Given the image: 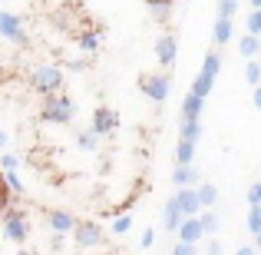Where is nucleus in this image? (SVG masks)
Segmentation results:
<instances>
[{
	"label": "nucleus",
	"mask_w": 261,
	"mask_h": 255,
	"mask_svg": "<svg viewBox=\"0 0 261 255\" xmlns=\"http://www.w3.org/2000/svg\"><path fill=\"white\" fill-rule=\"evenodd\" d=\"M40 120L53 123V126H66V123L76 120V103L70 93H50L40 103Z\"/></svg>",
	"instance_id": "f257e3e1"
},
{
	"label": "nucleus",
	"mask_w": 261,
	"mask_h": 255,
	"mask_svg": "<svg viewBox=\"0 0 261 255\" xmlns=\"http://www.w3.org/2000/svg\"><path fill=\"white\" fill-rule=\"evenodd\" d=\"M63 83H66V73L63 66L57 63H37L30 73V89L40 96H50V93H63Z\"/></svg>",
	"instance_id": "f03ea898"
},
{
	"label": "nucleus",
	"mask_w": 261,
	"mask_h": 255,
	"mask_svg": "<svg viewBox=\"0 0 261 255\" xmlns=\"http://www.w3.org/2000/svg\"><path fill=\"white\" fill-rule=\"evenodd\" d=\"M0 225H4V239L13 245H23L27 236H30V219H27L23 209H17V205H10V209L0 216Z\"/></svg>",
	"instance_id": "7ed1b4c3"
},
{
	"label": "nucleus",
	"mask_w": 261,
	"mask_h": 255,
	"mask_svg": "<svg viewBox=\"0 0 261 255\" xmlns=\"http://www.w3.org/2000/svg\"><path fill=\"white\" fill-rule=\"evenodd\" d=\"M218 70H222V57H218V50H208V53H205L202 70H198V77H195V83H192L189 93H195V96H202V100H205V96L212 93V86H215Z\"/></svg>",
	"instance_id": "20e7f679"
},
{
	"label": "nucleus",
	"mask_w": 261,
	"mask_h": 255,
	"mask_svg": "<svg viewBox=\"0 0 261 255\" xmlns=\"http://www.w3.org/2000/svg\"><path fill=\"white\" fill-rule=\"evenodd\" d=\"M0 37L10 40V43H17V47H27V43H30L27 24L20 20V13H10V10H0Z\"/></svg>",
	"instance_id": "39448f33"
},
{
	"label": "nucleus",
	"mask_w": 261,
	"mask_h": 255,
	"mask_svg": "<svg viewBox=\"0 0 261 255\" xmlns=\"http://www.w3.org/2000/svg\"><path fill=\"white\" fill-rule=\"evenodd\" d=\"M70 236H73V242H76L80 249H99L102 239H106V232H102L99 222H89V219L80 222V219H76V225H73Z\"/></svg>",
	"instance_id": "423d86ee"
},
{
	"label": "nucleus",
	"mask_w": 261,
	"mask_h": 255,
	"mask_svg": "<svg viewBox=\"0 0 261 255\" xmlns=\"http://www.w3.org/2000/svg\"><path fill=\"white\" fill-rule=\"evenodd\" d=\"M139 86H142V93L149 96L152 103H166L169 100V73H146V77L139 80Z\"/></svg>",
	"instance_id": "0eeeda50"
},
{
	"label": "nucleus",
	"mask_w": 261,
	"mask_h": 255,
	"mask_svg": "<svg viewBox=\"0 0 261 255\" xmlns=\"http://www.w3.org/2000/svg\"><path fill=\"white\" fill-rule=\"evenodd\" d=\"M116 129H119V113L109 106H99L93 113V123H89V133H96L102 140V136H113Z\"/></svg>",
	"instance_id": "6e6552de"
},
{
	"label": "nucleus",
	"mask_w": 261,
	"mask_h": 255,
	"mask_svg": "<svg viewBox=\"0 0 261 255\" xmlns=\"http://www.w3.org/2000/svg\"><path fill=\"white\" fill-rule=\"evenodd\" d=\"M43 216H46V225L53 229V236H70L73 225H76L73 212H66V209H46Z\"/></svg>",
	"instance_id": "1a4fd4ad"
},
{
	"label": "nucleus",
	"mask_w": 261,
	"mask_h": 255,
	"mask_svg": "<svg viewBox=\"0 0 261 255\" xmlns=\"http://www.w3.org/2000/svg\"><path fill=\"white\" fill-rule=\"evenodd\" d=\"M178 57V40L172 37V33H162L159 40H155V60H159V66H172Z\"/></svg>",
	"instance_id": "9d476101"
},
{
	"label": "nucleus",
	"mask_w": 261,
	"mask_h": 255,
	"mask_svg": "<svg viewBox=\"0 0 261 255\" xmlns=\"http://www.w3.org/2000/svg\"><path fill=\"white\" fill-rule=\"evenodd\" d=\"M178 242H189V245H198L202 242V225H198V216H189V219H182V222H178Z\"/></svg>",
	"instance_id": "9b49d317"
},
{
	"label": "nucleus",
	"mask_w": 261,
	"mask_h": 255,
	"mask_svg": "<svg viewBox=\"0 0 261 255\" xmlns=\"http://www.w3.org/2000/svg\"><path fill=\"white\" fill-rule=\"evenodd\" d=\"M175 205H178V212H182V219H189V216H198V212H202V205H198V196H195V189H178V196H175Z\"/></svg>",
	"instance_id": "f8f14e48"
},
{
	"label": "nucleus",
	"mask_w": 261,
	"mask_h": 255,
	"mask_svg": "<svg viewBox=\"0 0 261 255\" xmlns=\"http://www.w3.org/2000/svg\"><path fill=\"white\" fill-rule=\"evenodd\" d=\"M172 182L178 186V189H195V186L202 182V176H198V169H195V166H175Z\"/></svg>",
	"instance_id": "ddd939ff"
},
{
	"label": "nucleus",
	"mask_w": 261,
	"mask_h": 255,
	"mask_svg": "<svg viewBox=\"0 0 261 255\" xmlns=\"http://www.w3.org/2000/svg\"><path fill=\"white\" fill-rule=\"evenodd\" d=\"M205 113V100L195 93H185L182 96V120H198Z\"/></svg>",
	"instance_id": "4468645a"
},
{
	"label": "nucleus",
	"mask_w": 261,
	"mask_h": 255,
	"mask_svg": "<svg viewBox=\"0 0 261 255\" xmlns=\"http://www.w3.org/2000/svg\"><path fill=\"white\" fill-rule=\"evenodd\" d=\"M99 43H102L99 30H80V33H76V47H80L83 53H96V50H99Z\"/></svg>",
	"instance_id": "2eb2a0df"
},
{
	"label": "nucleus",
	"mask_w": 261,
	"mask_h": 255,
	"mask_svg": "<svg viewBox=\"0 0 261 255\" xmlns=\"http://www.w3.org/2000/svg\"><path fill=\"white\" fill-rule=\"evenodd\" d=\"M195 196H198V205H202V209H212V205L218 202L215 182H198V186H195Z\"/></svg>",
	"instance_id": "dca6fc26"
},
{
	"label": "nucleus",
	"mask_w": 261,
	"mask_h": 255,
	"mask_svg": "<svg viewBox=\"0 0 261 255\" xmlns=\"http://www.w3.org/2000/svg\"><path fill=\"white\" fill-rule=\"evenodd\" d=\"M178 222H182V212H178V205H175V196L166 202V209H162V229H169V232H175L178 229Z\"/></svg>",
	"instance_id": "f3484780"
},
{
	"label": "nucleus",
	"mask_w": 261,
	"mask_h": 255,
	"mask_svg": "<svg viewBox=\"0 0 261 255\" xmlns=\"http://www.w3.org/2000/svg\"><path fill=\"white\" fill-rule=\"evenodd\" d=\"M192 159H195V143L178 140V146H175V166H192Z\"/></svg>",
	"instance_id": "a211bd4d"
},
{
	"label": "nucleus",
	"mask_w": 261,
	"mask_h": 255,
	"mask_svg": "<svg viewBox=\"0 0 261 255\" xmlns=\"http://www.w3.org/2000/svg\"><path fill=\"white\" fill-rule=\"evenodd\" d=\"M198 136H202V123H198V120H182V123H178V140L198 143Z\"/></svg>",
	"instance_id": "6ab92c4d"
},
{
	"label": "nucleus",
	"mask_w": 261,
	"mask_h": 255,
	"mask_svg": "<svg viewBox=\"0 0 261 255\" xmlns=\"http://www.w3.org/2000/svg\"><path fill=\"white\" fill-rule=\"evenodd\" d=\"M258 50H261V37H251V33H248V37L238 40V53H242L245 60H255Z\"/></svg>",
	"instance_id": "aec40b11"
},
{
	"label": "nucleus",
	"mask_w": 261,
	"mask_h": 255,
	"mask_svg": "<svg viewBox=\"0 0 261 255\" xmlns=\"http://www.w3.org/2000/svg\"><path fill=\"white\" fill-rule=\"evenodd\" d=\"M212 33H215V43L225 47L231 37H235V24H231V20H215V30Z\"/></svg>",
	"instance_id": "412c9836"
},
{
	"label": "nucleus",
	"mask_w": 261,
	"mask_h": 255,
	"mask_svg": "<svg viewBox=\"0 0 261 255\" xmlns=\"http://www.w3.org/2000/svg\"><path fill=\"white\" fill-rule=\"evenodd\" d=\"M198 225H202V236H215V232H218V216H215V212H212V209H205V212H198Z\"/></svg>",
	"instance_id": "4be33fe9"
},
{
	"label": "nucleus",
	"mask_w": 261,
	"mask_h": 255,
	"mask_svg": "<svg viewBox=\"0 0 261 255\" xmlns=\"http://www.w3.org/2000/svg\"><path fill=\"white\" fill-rule=\"evenodd\" d=\"M4 176V186L10 189V196L17 199V196H27V186H23V179L17 176V172H0Z\"/></svg>",
	"instance_id": "5701e85b"
},
{
	"label": "nucleus",
	"mask_w": 261,
	"mask_h": 255,
	"mask_svg": "<svg viewBox=\"0 0 261 255\" xmlns=\"http://www.w3.org/2000/svg\"><path fill=\"white\" fill-rule=\"evenodd\" d=\"M146 4H149V10H152L159 20H169V10L175 7V0H146Z\"/></svg>",
	"instance_id": "b1692460"
},
{
	"label": "nucleus",
	"mask_w": 261,
	"mask_h": 255,
	"mask_svg": "<svg viewBox=\"0 0 261 255\" xmlns=\"http://www.w3.org/2000/svg\"><path fill=\"white\" fill-rule=\"evenodd\" d=\"M76 146H80V149H86V153H93V149L99 146V136L89 133V129H83V133L76 136Z\"/></svg>",
	"instance_id": "393cba45"
},
{
	"label": "nucleus",
	"mask_w": 261,
	"mask_h": 255,
	"mask_svg": "<svg viewBox=\"0 0 261 255\" xmlns=\"http://www.w3.org/2000/svg\"><path fill=\"white\" fill-rule=\"evenodd\" d=\"M129 229H133V216H129V212H119V216L113 219V232L116 236H126Z\"/></svg>",
	"instance_id": "a878e982"
},
{
	"label": "nucleus",
	"mask_w": 261,
	"mask_h": 255,
	"mask_svg": "<svg viewBox=\"0 0 261 255\" xmlns=\"http://www.w3.org/2000/svg\"><path fill=\"white\" fill-rule=\"evenodd\" d=\"M245 80H248L251 86L261 83V66H258V60H248V63H245Z\"/></svg>",
	"instance_id": "bb28decb"
},
{
	"label": "nucleus",
	"mask_w": 261,
	"mask_h": 255,
	"mask_svg": "<svg viewBox=\"0 0 261 255\" xmlns=\"http://www.w3.org/2000/svg\"><path fill=\"white\" fill-rule=\"evenodd\" d=\"M238 10V0H218V20H231Z\"/></svg>",
	"instance_id": "cd10ccee"
},
{
	"label": "nucleus",
	"mask_w": 261,
	"mask_h": 255,
	"mask_svg": "<svg viewBox=\"0 0 261 255\" xmlns=\"http://www.w3.org/2000/svg\"><path fill=\"white\" fill-rule=\"evenodd\" d=\"M248 232H251V236H255V232H261V202L248 209Z\"/></svg>",
	"instance_id": "c85d7f7f"
},
{
	"label": "nucleus",
	"mask_w": 261,
	"mask_h": 255,
	"mask_svg": "<svg viewBox=\"0 0 261 255\" xmlns=\"http://www.w3.org/2000/svg\"><path fill=\"white\" fill-rule=\"evenodd\" d=\"M245 27H248L251 37H261V10H251L248 20H245Z\"/></svg>",
	"instance_id": "c756f323"
},
{
	"label": "nucleus",
	"mask_w": 261,
	"mask_h": 255,
	"mask_svg": "<svg viewBox=\"0 0 261 255\" xmlns=\"http://www.w3.org/2000/svg\"><path fill=\"white\" fill-rule=\"evenodd\" d=\"M17 166H20V156H13V153L0 156V172H17Z\"/></svg>",
	"instance_id": "7c9ffc66"
},
{
	"label": "nucleus",
	"mask_w": 261,
	"mask_h": 255,
	"mask_svg": "<svg viewBox=\"0 0 261 255\" xmlns=\"http://www.w3.org/2000/svg\"><path fill=\"white\" fill-rule=\"evenodd\" d=\"M10 205H13V196H10V189L4 186V176H0V216H4Z\"/></svg>",
	"instance_id": "2f4dec72"
},
{
	"label": "nucleus",
	"mask_w": 261,
	"mask_h": 255,
	"mask_svg": "<svg viewBox=\"0 0 261 255\" xmlns=\"http://www.w3.org/2000/svg\"><path fill=\"white\" fill-rule=\"evenodd\" d=\"M172 255H198V245H189V242H175Z\"/></svg>",
	"instance_id": "473e14b6"
},
{
	"label": "nucleus",
	"mask_w": 261,
	"mask_h": 255,
	"mask_svg": "<svg viewBox=\"0 0 261 255\" xmlns=\"http://www.w3.org/2000/svg\"><path fill=\"white\" fill-rule=\"evenodd\" d=\"M248 202H251V205H258V202H261V179L248 189Z\"/></svg>",
	"instance_id": "72a5a7b5"
},
{
	"label": "nucleus",
	"mask_w": 261,
	"mask_h": 255,
	"mask_svg": "<svg viewBox=\"0 0 261 255\" xmlns=\"http://www.w3.org/2000/svg\"><path fill=\"white\" fill-rule=\"evenodd\" d=\"M139 245H142V249H152V245H155V232L146 229V232H142V239H139Z\"/></svg>",
	"instance_id": "f704fd0d"
},
{
	"label": "nucleus",
	"mask_w": 261,
	"mask_h": 255,
	"mask_svg": "<svg viewBox=\"0 0 261 255\" xmlns=\"http://www.w3.org/2000/svg\"><path fill=\"white\" fill-rule=\"evenodd\" d=\"M205 252H208V255H222V242H218V239L212 236L208 242H205Z\"/></svg>",
	"instance_id": "c9c22d12"
},
{
	"label": "nucleus",
	"mask_w": 261,
	"mask_h": 255,
	"mask_svg": "<svg viewBox=\"0 0 261 255\" xmlns=\"http://www.w3.org/2000/svg\"><path fill=\"white\" fill-rule=\"evenodd\" d=\"M251 100H255V106H258V109H261V83H258V86H255V93H251Z\"/></svg>",
	"instance_id": "e433bc0d"
},
{
	"label": "nucleus",
	"mask_w": 261,
	"mask_h": 255,
	"mask_svg": "<svg viewBox=\"0 0 261 255\" xmlns=\"http://www.w3.org/2000/svg\"><path fill=\"white\" fill-rule=\"evenodd\" d=\"M235 255H258V252H255V249H251V245H242V249H238Z\"/></svg>",
	"instance_id": "4c0bfd02"
},
{
	"label": "nucleus",
	"mask_w": 261,
	"mask_h": 255,
	"mask_svg": "<svg viewBox=\"0 0 261 255\" xmlns=\"http://www.w3.org/2000/svg\"><path fill=\"white\" fill-rule=\"evenodd\" d=\"M255 252H261V232H255V245H251Z\"/></svg>",
	"instance_id": "58836bf2"
},
{
	"label": "nucleus",
	"mask_w": 261,
	"mask_h": 255,
	"mask_svg": "<svg viewBox=\"0 0 261 255\" xmlns=\"http://www.w3.org/2000/svg\"><path fill=\"white\" fill-rule=\"evenodd\" d=\"M7 146V133H4V129H0V149H4Z\"/></svg>",
	"instance_id": "ea45409f"
},
{
	"label": "nucleus",
	"mask_w": 261,
	"mask_h": 255,
	"mask_svg": "<svg viewBox=\"0 0 261 255\" xmlns=\"http://www.w3.org/2000/svg\"><path fill=\"white\" fill-rule=\"evenodd\" d=\"M251 7H255V10H261V0H251Z\"/></svg>",
	"instance_id": "a19ab883"
},
{
	"label": "nucleus",
	"mask_w": 261,
	"mask_h": 255,
	"mask_svg": "<svg viewBox=\"0 0 261 255\" xmlns=\"http://www.w3.org/2000/svg\"><path fill=\"white\" fill-rule=\"evenodd\" d=\"M20 255H37V252H30V249H20Z\"/></svg>",
	"instance_id": "79ce46f5"
},
{
	"label": "nucleus",
	"mask_w": 261,
	"mask_h": 255,
	"mask_svg": "<svg viewBox=\"0 0 261 255\" xmlns=\"http://www.w3.org/2000/svg\"><path fill=\"white\" fill-rule=\"evenodd\" d=\"M0 80H4V66H0Z\"/></svg>",
	"instance_id": "37998d69"
},
{
	"label": "nucleus",
	"mask_w": 261,
	"mask_h": 255,
	"mask_svg": "<svg viewBox=\"0 0 261 255\" xmlns=\"http://www.w3.org/2000/svg\"><path fill=\"white\" fill-rule=\"evenodd\" d=\"M258 66H261V60H258Z\"/></svg>",
	"instance_id": "c03bdc74"
}]
</instances>
